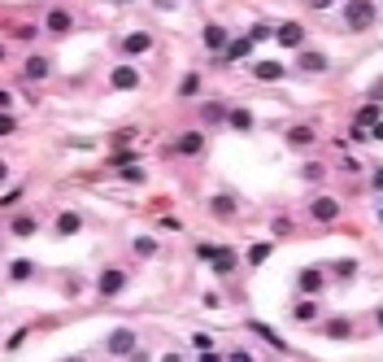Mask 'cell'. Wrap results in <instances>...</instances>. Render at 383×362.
<instances>
[{
	"instance_id": "cell-21",
	"label": "cell",
	"mask_w": 383,
	"mask_h": 362,
	"mask_svg": "<svg viewBox=\"0 0 383 362\" xmlns=\"http://www.w3.org/2000/svg\"><path fill=\"white\" fill-rule=\"evenodd\" d=\"M227 123H231V131H253V109H244V105H236L227 113Z\"/></svg>"
},
{
	"instance_id": "cell-36",
	"label": "cell",
	"mask_w": 383,
	"mask_h": 362,
	"mask_svg": "<svg viewBox=\"0 0 383 362\" xmlns=\"http://www.w3.org/2000/svg\"><path fill=\"white\" fill-rule=\"evenodd\" d=\"M192 345H196L201 354H213V336H209V332H196V336H192Z\"/></svg>"
},
{
	"instance_id": "cell-24",
	"label": "cell",
	"mask_w": 383,
	"mask_h": 362,
	"mask_svg": "<svg viewBox=\"0 0 383 362\" xmlns=\"http://www.w3.org/2000/svg\"><path fill=\"white\" fill-rule=\"evenodd\" d=\"M323 332H327L331 340H344L348 332H353V323H348V319H327V323H323Z\"/></svg>"
},
{
	"instance_id": "cell-18",
	"label": "cell",
	"mask_w": 383,
	"mask_h": 362,
	"mask_svg": "<svg viewBox=\"0 0 383 362\" xmlns=\"http://www.w3.org/2000/svg\"><path fill=\"white\" fill-rule=\"evenodd\" d=\"M236 196H231V192H218V196H209V214H213V219H236Z\"/></svg>"
},
{
	"instance_id": "cell-37",
	"label": "cell",
	"mask_w": 383,
	"mask_h": 362,
	"mask_svg": "<svg viewBox=\"0 0 383 362\" xmlns=\"http://www.w3.org/2000/svg\"><path fill=\"white\" fill-rule=\"evenodd\" d=\"M131 140H136V131H118V136H113V149H127Z\"/></svg>"
},
{
	"instance_id": "cell-19",
	"label": "cell",
	"mask_w": 383,
	"mask_h": 362,
	"mask_svg": "<svg viewBox=\"0 0 383 362\" xmlns=\"http://www.w3.org/2000/svg\"><path fill=\"white\" fill-rule=\"evenodd\" d=\"M313 140H318V131H313L309 123H296V127H288V144H292V149H309Z\"/></svg>"
},
{
	"instance_id": "cell-1",
	"label": "cell",
	"mask_w": 383,
	"mask_h": 362,
	"mask_svg": "<svg viewBox=\"0 0 383 362\" xmlns=\"http://www.w3.org/2000/svg\"><path fill=\"white\" fill-rule=\"evenodd\" d=\"M340 18H344V31H370L375 18H379V9H375V0H344V9H340Z\"/></svg>"
},
{
	"instance_id": "cell-13",
	"label": "cell",
	"mask_w": 383,
	"mask_h": 362,
	"mask_svg": "<svg viewBox=\"0 0 383 362\" xmlns=\"http://www.w3.org/2000/svg\"><path fill=\"white\" fill-rule=\"evenodd\" d=\"M148 48H153V36H148V31H131V36H122V53L127 57H144Z\"/></svg>"
},
{
	"instance_id": "cell-33",
	"label": "cell",
	"mask_w": 383,
	"mask_h": 362,
	"mask_svg": "<svg viewBox=\"0 0 383 362\" xmlns=\"http://www.w3.org/2000/svg\"><path fill=\"white\" fill-rule=\"evenodd\" d=\"M331 271H336L340 279H348V275H357V258H340V262H336V267H331Z\"/></svg>"
},
{
	"instance_id": "cell-27",
	"label": "cell",
	"mask_w": 383,
	"mask_h": 362,
	"mask_svg": "<svg viewBox=\"0 0 383 362\" xmlns=\"http://www.w3.org/2000/svg\"><path fill=\"white\" fill-rule=\"evenodd\" d=\"M270 249H275V244H270V240H257V244H253V249H248V262H253V267H261V262H266V258H270Z\"/></svg>"
},
{
	"instance_id": "cell-40",
	"label": "cell",
	"mask_w": 383,
	"mask_h": 362,
	"mask_svg": "<svg viewBox=\"0 0 383 362\" xmlns=\"http://www.w3.org/2000/svg\"><path fill=\"white\" fill-rule=\"evenodd\" d=\"M370 188H375V192H383V166H375V171H370Z\"/></svg>"
},
{
	"instance_id": "cell-3",
	"label": "cell",
	"mask_w": 383,
	"mask_h": 362,
	"mask_svg": "<svg viewBox=\"0 0 383 362\" xmlns=\"http://www.w3.org/2000/svg\"><path fill=\"white\" fill-rule=\"evenodd\" d=\"M340 201H336V196H313V201H309V219L313 223H336L340 219Z\"/></svg>"
},
{
	"instance_id": "cell-45",
	"label": "cell",
	"mask_w": 383,
	"mask_h": 362,
	"mask_svg": "<svg viewBox=\"0 0 383 362\" xmlns=\"http://www.w3.org/2000/svg\"><path fill=\"white\" fill-rule=\"evenodd\" d=\"M201 362H222V358H218V354H205V358H201Z\"/></svg>"
},
{
	"instance_id": "cell-16",
	"label": "cell",
	"mask_w": 383,
	"mask_h": 362,
	"mask_svg": "<svg viewBox=\"0 0 383 362\" xmlns=\"http://www.w3.org/2000/svg\"><path fill=\"white\" fill-rule=\"evenodd\" d=\"M35 232H40V223L31 219V214H13V219H9V236L13 240H31Z\"/></svg>"
},
{
	"instance_id": "cell-43",
	"label": "cell",
	"mask_w": 383,
	"mask_h": 362,
	"mask_svg": "<svg viewBox=\"0 0 383 362\" xmlns=\"http://www.w3.org/2000/svg\"><path fill=\"white\" fill-rule=\"evenodd\" d=\"M370 140H383V123H379V127H375V131H370Z\"/></svg>"
},
{
	"instance_id": "cell-35",
	"label": "cell",
	"mask_w": 383,
	"mask_h": 362,
	"mask_svg": "<svg viewBox=\"0 0 383 362\" xmlns=\"http://www.w3.org/2000/svg\"><path fill=\"white\" fill-rule=\"evenodd\" d=\"M231 267H236V258H231V249H222V258L213 262V271H218V275H231Z\"/></svg>"
},
{
	"instance_id": "cell-34",
	"label": "cell",
	"mask_w": 383,
	"mask_h": 362,
	"mask_svg": "<svg viewBox=\"0 0 383 362\" xmlns=\"http://www.w3.org/2000/svg\"><path fill=\"white\" fill-rule=\"evenodd\" d=\"M9 36H13V40H35V36H40V26H35V22H22V26H13Z\"/></svg>"
},
{
	"instance_id": "cell-12",
	"label": "cell",
	"mask_w": 383,
	"mask_h": 362,
	"mask_svg": "<svg viewBox=\"0 0 383 362\" xmlns=\"http://www.w3.org/2000/svg\"><path fill=\"white\" fill-rule=\"evenodd\" d=\"M248 53H253V40H248V36H236V40H231V48H227L222 57H213V65H231V61H244Z\"/></svg>"
},
{
	"instance_id": "cell-9",
	"label": "cell",
	"mask_w": 383,
	"mask_h": 362,
	"mask_svg": "<svg viewBox=\"0 0 383 362\" xmlns=\"http://www.w3.org/2000/svg\"><path fill=\"white\" fill-rule=\"evenodd\" d=\"M323 284H327V275H323L318 267H305L301 275H296V288H301L305 297H318V292H323Z\"/></svg>"
},
{
	"instance_id": "cell-30",
	"label": "cell",
	"mask_w": 383,
	"mask_h": 362,
	"mask_svg": "<svg viewBox=\"0 0 383 362\" xmlns=\"http://www.w3.org/2000/svg\"><path fill=\"white\" fill-rule=\"evenodd\" d=\"M227 113H231V109H222L218 101H209V105L201 109V118H205V123H222V118H227Z\"/></svg>"
},
{
	"instance_id": "cell-41",
	"label": "cell",
	"mask_w": 383,
	"mask_h": 362,
	"mask_svg": "<svg viewBox=\"0 0 383 362\" xmlns=\"http://www.w3.org/2000/svg\"><path fill=\"white\" fill-rule=\"evenodd\" d=\"M370 101H379V105H383V79H379V84H370Z\"/></svg>"
},
{
	"instance_id": "cell-44",
	"label": "cell",
	"mask_w": 383,
	"mask_h": 362,
	"mask_svg": "<svg viewBox=\"0 0 383 362\" xmlns=\"http://www.w3.org/2000/svg\"><path fill=\"white\" fill-rule=\"evenodd\" d=\"M161 362H183V358L179 354H161Z\"/></svg>"
},
{
	"instance_id": "cell-10",
	"label": "cell",
	"mask_w": 383,
	"mask_h": 362,
	"mask_svg": "<svg viewBox=\"0 0 383 362\" xmlns=\"http://www.w3.org/2000/svg\"><path fill=\"white\" fill-rule=\"evenodd\" d=\"M275 40H279L283 48H305V26H301V22H279Z\"/></svg>"
},
{
	"instance_id": "cell-23",
	"label": "cell",
	"mask_w": 383,
	"mask_h": 362,
	"mask_svg": "<svg viewBox=\"0 0 383 362\" xmlns=\"http://www.w3.org/2000/svg\"><path fill=\"white\" fill-rule=\"evenodd\" d=\"M196 92H201V70H188V74H183V84H179V101H192Z\"/></svg>"
},
{
	"instance_id": "cell-22",
	"label": "cell",
	"mask_w": 383,
	"mask_h": 362,
	"mask_svg": "<svg viewBox=\"0 0 383 362\" xmlns=\"http://www.w3.org/2000/svg\"><path fill=\"white\" fill-rule=\"evenodd\" d=\"M292 319H296V323H313V319H318V301H313V297L296 301V306H292Z\"/></svg>"
},
{
	"instance_id": "cell-11",
	"label": "cell",
	"mask_w": 383,
	"mask_h": 362,
	"mask_svg": "<svg viewBox=\"0 0 383 362\" xmlns=\"http://www.w3.org/2000/svg\"><path fill=\"white\" fill-rule=\"evenodd\" d=\"M296 65H301L305 74H327V70H331L327 53H318V48H301V61H296Z\"/></svg>"
},
{
	"instance_id": "cell-29",
	"label": "cell",
	"mask_w": 383,
	"mask_h": 362,
	"mask_svg": "<svg viewBox=\"0 0 383 362\" xmlns=\"http://www.w3.org/2000/svg\"><path fill=\"white\" fill-rule=\"evenodd\" d=\"M31 275H35L31 262H9V279H18V284H22V279H31Z\"/></svg>"
},
{
	"instance_id": "cell-38",
	"label": "cell",
	"mask_w": 383,
	"mask_h": 362,
	"mask_svg": "<svg viewBox=\"0 0 383 362\" xmlns=\"http://www.w3.org/2000/svg\"><path fill=\"white\" fill-rule=\"evenodd\" d=\"M122 179H131V184H144V171H140V166H127Z\"/></svg>"
},
{
	"instance_id": "cell-20",
	"label": "cell",
	"mask_w": 383,
	"mask_h": 362,
	"mask_svg": "<svg viewBox=\"0 0 383 362\" xmlns=\"http://www.w3.org/2000/svg\"><path fill=\"white\" fill-rule=\"evenodd\" d=\"M379 123H383V105H379V101L361 105V109H357V118H353V127H366V131H375Z\"/></svg>"
},
{
	"instance_id": "cell-48",
	"label": "cell",
	"mask_w": 383,
	"mask_h": 362,
	"mask_svg": "<svg viewBox=\"0 0 383 362\" xmlns=\"http://www.w3.org/2000/svg\"><path fill=\"white\" fill-rule=\"evenodd\" d=\"M379 223H383V205H379Z\"/></svg>"
},
{
	"instance_id": "cell-49",
	"label": "cell",
	"mask_w": 383,
	"mask_h": 362,
	"mask_svg": "<svg viewBox=\"0 0 383 362\" xmlns=\"http://www.w3.org/2000/svg\"><path fill=\"white\" fill-rule=\"evenodd\" d=\"M113 5H127V0H113Z\"/></svg>"
},
{
	"instance_id": "cell-42",
	"label": "cell",
	"mask_w": 383,
	"mask_h": 362,
	"mask_svg": "<svg viewBox=\"0 0 383 362\" xmlns=\"http://www.w3.org/2000/svg\"><path fill=\"white\" fill-rule=\"evenodd\" d=\"M331 5H336V0H309V9H318V13H323V9H331Z\"/></svg>"
},
{
	"instance_id": "cell-6",
	"label": "cell",
	"mask_w": 383,
	"mask_h": 362,
	"mask_svg": "<svg viewBox=\"0 0 383 362\" xmlns=\"http://www.w3.org/2000/svg\"><path fill=\"white\" fill-rule=\"evenodd\" d=\"M44 31H48V36H70V31H74V13L70 9H48Z\"/></svg>"
},
{
	"instance_id": "cell-4",
	"label": "cell",
	"mask_w": 383,
	"mask_h": 362,
	"mask_svg": "<svg viewBox=\"0 0 383 362\" xmlns=\"http://www.w3.org/2000/svg\"><path fill=\"white\" fill-rule=\"evenodd\" d=\"M109 88L113 92H136L140 88V70L136 65H113L109 70Z\"/></svg>"
},
{
	"instance_id": "cell-5",
	"label": "cell",
	"mask_w": 383,
	"mask_h": 362,
	"mask_svg": "<svg viewBox=\"0 0 383 362\" xmlns=\"http://www.w3.org/2000/svg\"><path fill=\"white\" fill-rule=\"evenodd\" d=\"M174 153H179V157H201V153H205V136H201V131H179Z\"/></svg>"
},
{
	"instance_id": "cell-7",
	"label": "cell",
	"mask_w": 383,
	"mask_h": 362,
	"mask_svg": "<svg viewBox=\"0 0 383 362\" xmlns=\"http://www.w3.org/2000/svg\"><path fill=\"white\" fill-rule=\"evenodd\" d=\"M105 345H109V354H113V358H127L131 349H136V332H131V327H113Z\"/></svg>"
},
{
	"instance_id": "cell-14",
	"label": "cell",
	"mask_w": 383,
	"mask_h": 362,
	"mask_svg": "<svg viewBox=\"0 0 383 362\" xmlns=\"http://www.w3.org/2000/svg\"><path fill=\"white\" fill-rule=\"evenodd\" d=\"M48 70H53V61L40 57V53L22 61V79H26V84H40V79H48Z\"/></svg>"
},
{
	"instance_id": "cell-31",
	"label": "cell",
	"mask_w": 383,
	"mask_h": 362,
	"mask_svg": "<svg viewBox=\"0 0 383 362\" xmlns=\"http://www.w3.org/2000/svg\"><path fill=\"white\" fill-rule=\"evenodd\" d=\"M136 253L140 258H157V240L153 236H136Z\"/></svg>"
},
{
	"instance_id": "cell-2",
	"label": "cell",
	"mask_w": 383,
	"mask_h": 362,
	"mask_svg": "<svg viewBox=\"0 0 383 362\" xmlns=\"http://www.w3.org/2000/svg\"><path fill=\"white\" fill-rule=\"evenodd\" d=\"M127 284H131V275L122 267H109V271H101V279H96V292H101V297H118Z\"/></svg>"
},
{
	"instance_id": "cell-47",
	"label": "cell",
	"mask_w": 383,
	"mask_h": 362,
	"mask_svg": "<svg viewBox=\"0 0 383 362\" xmlns=\"http://www.w3.org/2000/svg\"><path fill=\"white\" fill-rule=\"evenodd\" d=\"M61 362H88V358H83V354H74V358H61Z\"/></svg>"
},
{
	"instance_id": "cell-15",
	"label": "cell",
	"mask_w": 383,
	"mask_h": 362,
	"mask_svg": "<svg viewBox=\"0 0 383 362\" xmlns=\"http://www.w3.org/2000/svg\"><path fill=\"white\" fill-rule=\"evenodd\" d=\"M53 227H57V240H61V236H79V232H83V214H79V210H61Z\"/></svg>"
},
{
	"instance_id": "cell-26",
	"label": "cell",
	"mask_w": 383,
	"mask_h": 362,
	"mask_svg": "<svg viewBox=\"0 0 383 362\" xmlns=\"http://www.w3.org/2000/svg\"><path fill=\"white\" fill-rule=\"evenodd\" d=\"M301 179H305V184H323V179H327V166H323V162H305V166H301Z\"/></svg>"
},
{
	"instance_id": "cell-32",
	"label": "cell",
	"mask_w": 383,
	"mask_h": 362,
	"mask_svg": "<svg viewBox=\"0 0 383 362\" xmlns=\"http://www.w3.org/2000/svg\"><path fill=\"white\" fill-rule=\"evenodd\" d=\"M196 258H201V262H218L222 258V244H196Z\"/></svg>"
},
{
	"instance_id": "cell-39",
	"label": "cell",
	"mask_w": 383,
	"mask_h": 362,
	"mask_svg": "<svg viewBox=\"0 0 383 362\" xmlns=\"http://www.w3.org/2000/svg\"><path fill=\"white\" fill-rule=\"evenodd\" d=\"M227 362H253V354H248V349H231Z\"/></svg>"
},
{
	"instance_id": "cell-8",
	"label": "cell",
	"mask_w": 383,
	"mask_h": 362,
	"mask_svg": "<svg viewBox=\"0 0 383 362\" xmlns=\"http://www.w3.org/2000/svg\"><path fill=\"white\" fill-rule=\"evenodd\" d=\"M205 48H209L213 57H222L227 48H231V31L218 26V22H209V26H205Z\"/></svg>"
},
{
	"instance_id": "cell-46",
	"label": "cell",
	"mask_w": 383,
	"mask_h": 362,
	"mask_svg": "<svg viewBox=\"0 0 383 362\" xmlns=\"http://www.w3.org/2000/svg\"><path fill=\"white\" fill-rule=\"evenodd\" d=\"M375 323H379V327H383V306H379V310H375Z\"/></svg>"
},
{
	"instance_id": "cell-25",
	"label": "cell",
	"mask_w": 383,
	"mask_h": 362,
	"mask_svg": "<svg viewBox=\"0 0 383 362\" xmlns=\"http://www.w3.org/2000/svg\"><path fill=\"white\" fill-rule=\"evenodd\" d=\"M253 332L266 340V345H270V349H288V340H283L279 332H270V327H266V323H253Z\"/></svg>"
},
{
	"instance_id": "cell-17",
	"label": "cell",
	"mask_w": 383,
	"mask_h": 362,
	"mask_svg": "<svg viewBox=\"0 0 383 362\" xmlns=\"http://www.w3.org/2000/svg\"><path fill=\"white\" fill-rule=\"evenodd\" d=\"M283 74H288L283 61H253V79H261V84H279Z\"/></svg>"
},
{
	"instance_id": "cell-28",
	"label": "cell",
	"mask_w": 383,
	"mask_h": 362,
	"mask_svg": "<svg viewBox=\"0 0 383 362\" xmlns=\"http://www.w3.org/2000/svg\"><path fill=\"white\" fill-rule=\"evenodd\" d=\"M275 31H279V26H266V22H253V26H248V40H253V44H261V40H270Z\"/></svg>"
}]
</instances>
